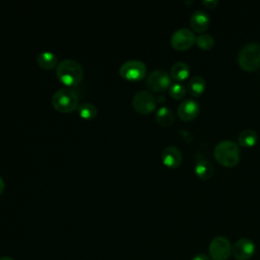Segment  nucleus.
I'll return each instance as SVG.
<instances>
[{
    "label": "nucleus",
    "mask_w": 260,
    "mask_h": 260,
    "mask_svg": "<svg viewBox=\"0 0 260 260\" xmlns=\"http://www.w3.org/2000/svg\"><path fill=\"white\" fill-rule=\"evenodd\" d=\"M56 75L65 85L74 86L80 83L84 72L82 66L73 59H63L56 66Z\"/></svg>",
    "instance_id": "obj_1"
},
{
    "label": "nucleus",
    "mask_w": 260,
    "mask_h": 260,
    "mask_svg": "<svg viewBox=\"0 0 260 260\" xmlns=\"http://www.w3.org/2000/svg\"><path fill=\"white\" fill-rule=\"evenodd\" d=\"M238 63L245 71H255L260 68V43L245 44L238 54Z\"/></svg>",
    "instance_id": "obj_2"
},
{
    "label": "nucleus",
    "mask_w": 260,
    "mask_h": 260,
    "mask_svg": "<svg viewBox=\"0 0 260 260\" xmlns=\"http://www.w3.org/2000/svg\"><path fill=\"white\" fill-rule=\"evenodd\" d=\"M213 154L215 159L224 167H234L240 159L239 146L232 140L219 141L214 147Z\"/></svg>",
    "instance_id": "obj_3"
},
{
    "label": "nucleus",
    "mask_w": 260,
    "mask_h": 260,
    "mask_svg": "<svg viewBox=\"0 0 260 260\" xmlns=\"http://www.w3.org/2000/svg\"><path fill=\"white\" fill-rule=\"evenodd\" d=\"M52 106L61 113H71L78 108L77 93L66 87L57 89L52 96Z\"/></svg>",
    "instance_id": "obj_4"
},
{
    "label": "nucleus",
    "mask_w": 260,
    "mask_h": 260,
    "mask_svg": "<svg viewBox=\"0 0 260 260\" xmlns=\"http://www.w3.org/2000/svg\"><path fill=\"white\" fill-rule=\"evenodd\" d=\"M119 73L125 80L138 81L145 77L146 65L140 60H128L120 66Z\"/></svg>",
    "instance_id": "obj_5"
},
{
    "label": "nucleus",
    "mask_w": 260,
    "mask_h": 260,
    "mask_svg": "<svg viewBox=\"0 0 260 260\" xmlns=\"http://www.w3.org/2000/svg\"><path fill=\"white\" fill-rule=\"evenodd\" d=\"M132 106L137 113L146 115L154 111L156 99L148 90H139L132 98Z\"/></svg>",
    "instance_id": "obj_6"
},
{
    "label": "nucleus",
    "mask_w": 260,
    "mask_h": 260,
    "mask_svg": "<svg viewBox=\"0 0 260 260\" xmlns=\"http://www.w3.org/2000/svg\"><path fill=\"white\" fill-rule=\"evenodd\" d=\"M208 252L212 260H226L232 254V246L225 237H215L209 244Z\"/></svg>",
    "instance_id": "obj_7"
},
{
    "label": "nucleus",
    "mask_w": 260,
    "mask_h": 260,
    "mask_svg": "<svg viewBox=\"0 0 260 260\" xmlns=\"http://www.w3.org/2000/svg\"><path fill=\"white\" fill-rule=\"evenodd\" d=\"M195 34L187 27L178 28L171 37V45L175 50L178 51H185L189 49L195 43Z\"/></svg>",
    "instance_id": "obj_8"
},
{
    "label": "nucleus",
    "mask_w": 260,
    "mask_h": 260,
    "mask_svg": "<svg viewBox=\"0 0 260 260\" xmlns=\"http://www.w3.org/2000/svg\"><path fill=\"white\" fill-rule=\"evenodd\" d=\"M146 86L153 91H164L169 88L171 83V76L164 70H153L146 77Z\"/></svg>",
    "instance_id": "obj_9"
},
{
    "label": "nucleus",
    "mask_w": 260,
    "mask_h": 260,
    "mask_svg": "<svg viewBox=\"0 0 260 260\" xmlns=\"http://www.w3.org/2000/svg\"><path fill=\"white\" fill-rule=\"evenodd\" d=\"M255 252L254 243L247 238L238 240L232 247V254L237 260H248Z\"/></svg>",
    "instance_id": "obj_10"
},
{
    "label": "nucleus",
    "mask_w": 260,
    "mask_h": 260,
    "mask_svg": "<svg viewBox=\"0 0 260 260\" xmlns=\"http://www.w3.org/2000/svg\"><path fill=\"white\" fill-rule=\"evenodd\" d=\"M199 111L200 107L198 102L193 99H186L179 105L177 113L181 120L188 122L195 119L199 114Z\"/></svg>",
    "instance_id": "obj_11"
},
{
    "label": "nucleus",
    "mask_w": 260,
    "mask_h": 260,
    "mask_svg": "<svg viewBox=\"0 0 260 260\" xmlns=\"http://www.w3.org/2000/svg\"><path fill=\"white\" fill-rule=\"evenodd\" d=\"M210 22L209 15L203 9H196L193 11L190 17V26L196 32L203 34Z\"/></svg>",
    "instance_id": "obj_12"
},
{
    "label": "nucleus",
    "mask_w": 260,
    "mask_h": 260,
    "mask_svg": "<svg viewBox=\"0 0 260 260\" xmlns=\"http://www.w3.org/2000/svg\"><path fill=\"white\" fill-rule=\"evenodd\" d=\"M161 160L164 165L168 168H177L182 162V152L176 146H167L162 149Z\"/></svg>",
    "instance_id": "obj_13"
},
{
    "label": "nucleus",
    "mask_w": 260,
    "mask_h": 260,
    "mask_svg": "<svg viewBox=\"0 0 260 260\" xmlns=\"http://www.w3.org/2000/svg\"><path fill=\"white\" fill-rule=\"evenodd\" d=\"M38 65L46 70H51L55 66H57V57L51 51H43L37 56Z\"/></svg>",
    "instance_id": "obj_14"
},
{
    "label": "nucleus",
    "mask_w": 260,
    "mask_h": 260,
    "mask_svg": "<svg viewBox=\"0 0 260 260\" xmlns=\"http://www.w3.org/2000/svg\"><path fill=\"white\" fill-rule=\"evenodd\" d=\"M205 89V79L202 76L195 75L187 83V90L192 96H199Z\"/></svg>",
    "instance_id": "obj_15"
},
{
    "label": "nucleus",
    "mask_w": 260,
    "mask_h": 260,
    "mask_svg": "<svg viewBox=\"0 0 260 260\" xmlns=\"http://www.w3.org/2000/svg\"><path fill=\"white\" fill-rule=\"evenodd\" d=\"M190 74V68L187 63L179 61L176 62L171 68V76L177 81H183L187 79Z\"/></svg>",
    "instance_id": "obj_16"
},
{
    "label": "nucleus",
    "mask_w": 260,
    "mask_h": 260,
    "mask_svg": "<svg viewBox=\"0 0 260 260\" xmlns=\"http://www.w3.org/2000/svg\"><path fill=\"white\" fill-rule=\"evenodd\" d=\"M213 165L207 159H201L197 161L194 168L196 175L202 180L209 179L213 175Z\"/></svg>",
    "instance_id": "obj_17"
},
{
    "label": "nucleus",
    "mask_w": 260,
    "mask_h": 260,
    "mask_svg": "<svg viewBox=\"0 0 260 260\" xmlns=\"http://www.w3.org/2000/svg\"><path fill=\"white\" fill-rule=\"evenodd\" d=\"M155 120L161 126H170L173 124L175 116L170 108L162 106L157 109L155 114Z\"/></svg>",
    "instance_id": "obj_18"
},
{
    "label": "nucleus",
    "mask_w": 260,
    "mask_h": 260,
    "mask_svg": "<svg viewBox=\"0 0 260 260\" xmlns=\"http://www.w3.org/2000/svg\"><path fill=\"white\" fill-rule=\"evenodd\" d=\"M257 133L252 129H245L243 130L238 137L240 145L244 147H252L257 142Z\"/></svg>",
    "instance_id": "obj_19"
},
{
    "label": "nucleus",
    "mask_w": 260,
    "mask_h": 260,
    "mask_svg": "<svg viewBox=\"0 0 260 260\" xmlns=\"http://www.w3.org/2000/svg\"><path fill=\"white\" fill-rule=\"evenodd\" d=\"M77 112L81 118L84 120H92L98 114V110L94 105L90 103H83L78 106Z\"/></svg>",
    "instance_id": "obj_20"
},
{
    "label": "nucleus",
    "mask_w": 260,
    "mask_h": 260,
    "mask_svg": "<svg viewBox=\"0 0 260 260\" xmlns=\"http://www.w3.org/2000/svg\"><path fill=\"white\" fill-rule=\"evenodd\" d=\"M195 43L202 50H210L214 45V38L209 34L203 32L196 37Z\"/></svg>",
    "instance_id": "obj_21"
},
{
    "label": "nucleus",
    "mask_w": 260,
    "mask_h": 260,
    "mask_svg": "<svg viewBox=\"0 0 260 260\" xmlns=\"http://www.w3.org/2000/svg\"><path fill=\"white\" fill-rule=\"evenodd\" d=\"M186 87L180 82H174L169 87V93L175 100H181L186 95Z\"/></svg>",
    "instance_id": "obj_22"
},
{
    "label": "nucleus",
    "mask_w": 260,
    "mask_h": 260,
    "mask_svg": "<svg viewBox=\"0 0 260 260\" xmlns=\"http://www.w3.org/2000/svg\"><path fill=\"white\" fill-rule=\"evenodd\" d=\"M202 3L207 8H213L218 4V1L217 0H203Z\"/></svg>",
    "instance_id": "obj_23"
},
{
    "label": "nucleus",
    "mask_w": 260,
    "mask_h": 260,
    "mask_svg": "<svg viewBox=\"0 0 260 260\" xmlns=\"http://www.w3.org/2000/svg\"><path fill=\"white\" fill-rule=\"evenodd\" d=\"M192 260H210V259L208 256H206L204 254H198V255L194 256Z\"/></svg>",
    "instance_id": "obj_24"
},
{
    "label": "nucleus",
    "mask_w": 260,
    "mask_h": 260,
    "mask_svg": "<svg viewBox=\"0 0 260 260\" xmlns=\"http://www.w3.org/2000/svg\"><path fill=\"white\" fill-rule=\"evenodd\" d=\"M4 188H5V183H4L3 179L0 177V195H1L2 192L4 191Z\"/></svg>",
    "instance_id": "obj_25"
},
{
    "label": "nucleus",
    "mask_w": 260,
    "mask_h": 260,
    "mask_svg": "<svg viewBox=\"0 0 260 260\" xmlns=\"http://www.w3.org/2000/svg\"><path fill=\"white\" fill-rule=\"evenodd\" d=\"M0 260H14V259H12L11 257H8V256H2V257H0Z\"/></svg>",
    "instance_id": "obj_26"
},
{
    "label": "nucleus",
    "mask_w": 260,
    "mask_h": 260,
    "mask_svg": "<svg viewBox=\"0 0 260 260\" xmlns=\"http://www.w3.org/2000/svg\"><path fill=\"white\" fill-rule=\"evenodd\" d=\"M158 98H159V99H157V100H156V102H157V101H162V102L165 101V96H164V95H159Z\"/></svg>",
    "instance_id": "obj_27"
}]
</instances>
